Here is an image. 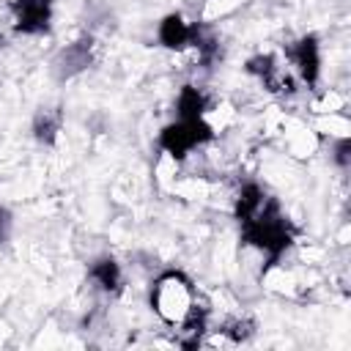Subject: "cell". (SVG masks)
<instances>
[{
  "instance_id": "cell-1",
  "label": "cell",
  "mask_w": 351,
  "mask_h": 351,
  "mask_svg": "<svg viewBox=\"0 0 351 351\" xmlns=\"http://www.w3.org/2000/svg\"><path fill=\"white\" fill-rule=\"evenodd\" d=\"M195 293L181 274H165L151 288V307L165 324H184L192 313Z\"/></svg>"
}]
</instances>
